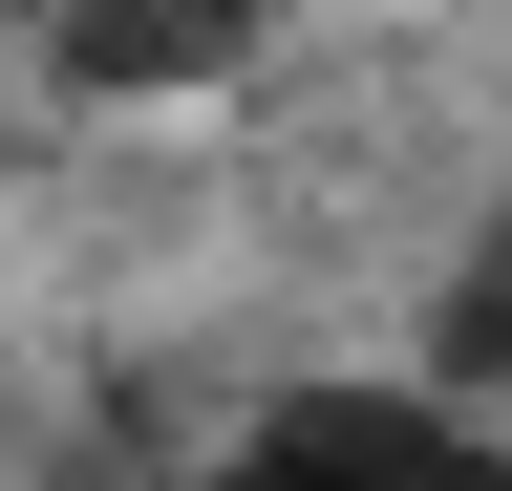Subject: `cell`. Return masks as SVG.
Listing matches in <instances>:
<instances>
[{"instance_id":"cell-1","label":"cell","mask_w":512,"mask_h":491,"mask_svg":"<svg viewBox=\"0 0 512 491\" xmlns=\"http://www.w3.org/2000/svg\"><path fill=\"white\" fill-rule=\"evenodd\" d=\"M448 385H512V235L470 257V299H448Z\"/></svg>"}]
</instances>
